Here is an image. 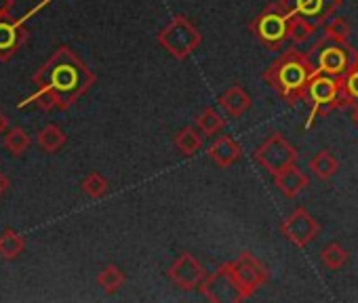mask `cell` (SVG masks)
<instances>
[{
    "label": "cell",
    "instance_id": "cell-1",
    "mask_svg": "<svg viewBox=\"0 0 358 303\" xmlns=\"http://www.w3.org/2000/svg\"><path fill=\"white\" fill-rule=\"evenodd\" d=\"M32 80L55 95L59 110H70L95 84V74L70 47H59Z\"/></svg>",
    "mask_w": 358,
    "mask_h": 303
},
{
    "label": "cell",
    "instance_id": "cell-2",
    "mask_svg": "<svg viewBox=\"0 0 358 303\" xmlns=\"http://www.w3.org/2000/svg\"><path fill=\"white\" fill-rule=\"evenodd\" d=\"M316 76V66L308 53L297 49L285 51L278 59H274L262 74L264 82L272 87L278 97L295 108L299 101H306L308 84Z\"/></svg>",
    "mask_w": 358,
    "mask_h": 303
},
{
    "label": "cell",
    "instance_id": "cell-3",
    "mask_svg": "<svg viewBox=\"0 0 358 303\" xmlns=\"http://www.w3.org/2000/svg\"><path fill=\"white\" fill-rule=\"evenodd\" d=\"M308 55L316 66V74H329L335 78L343 76L354 64V59L358 57V53L352 49L348 38H339L327 30H322L320 40L310 49Z\"/></svg>",
    "mask_w": 358,
    "mask_h": 303
},
{
    "label": "cell",
    "instance_id": "cell-4",
    "mask_svg": "<svg viewBox=\"0 0 358 303\" xmlns=\"http://www.w3.org/2000/svg\"><path fill=\"white\" fill-rule=\"evenodd\" d=\"M158 45L177 61H186L203 43L201 30L186 17V15H173L171 22L158 32Z\"/></svg>",
    "mask_w": 358,
    "mask_h": 303
},
{
    "label": "cell",
    "instance_id": "cell-5",
    "mask_svg": "<svg viewBox=\"0 0 358 303\" xmlns=\"http://www.w3.org/2000/svg\"><path fill=\"white\" fill-rule=\"evenodd\" d=\"M289 13L278 3H270L251 24V34L270 51H280L282 45L289 40Z\"/></svg>",
    "mask_w": 358,
    "mask_h": 303
},
{
    "label": "cell",
    "instance_id": "cell-6",
    "mask_svg": "<svg viewBox=\"0 0 358 303\" xmlns=\"http://www.w3.org/2000/svg\"><path fill=\"white\" fill-rule=\"evenodd\" d=\"M297 158H299V154H297L295 145H291L285 139V135H280V133H272L253 154V161L262 169H266L272 177L278 175L280 171H285L287 167L295 165Z\"/></svg>",
    "mask_w": 358,
    "mask_h": 303
},
{
    "label": "cell",
    "instance_id": "cell-7",
    "mask_svg": "<svg viewBox=\"0 0 358 303\" xmlns=\"http://www.w3.org/2000/svg\"><path fill=\"white\" fill-rule=\"evenodd\" d=\"M337 97H339V78L329 74H316L310 80L306 93V101H310V116L306 128H312L316 118L337 110Z\"/></svg>",
    "mask_w": 358,
    "mask_h": 303
},
{
    "label": "cell",
    "instance_id": "cell-8",
    "mask_svg": "<svg viewBox=\"0 0 358 303\" xmlns=\"http://www.w3.org/2000/svg\"><path fill=\"white\" fill-rule=\"evenodd\" d=\"M228 267H230L234 280L238 282L241 293H243L245 299L253 297V295H255L264 284H268V280H270L268 267H266L255 255H251L249 251H245V253H241L236 259L228 261Z\"/></svg>",
    "mask_w": 358,
    "mask_h": 303
},
{
    "label": "cell",
    "instance_id": "cell-9",
    "mask_svg": "<svg viewBox=\"0 0 358 303\" xmlns=\"http://www.w3.org/2000/svg\"><path fill=\"white\" fill-rule=\"evenodd\" d=\"M289 17H303L316 28H324L341 9L343 0H276Z\"/></svg>",
    "mask_w": 358,
    "mask_h": 303
},
{
    "label": "cell",
    "instance_id": "cell-10",
    "mask_svg": "<svg viewBox=\"0 0 358 303\" xmlns=\"http://www.w3.org/2000/svg\"><path fill=\"white\" fill-rule=\"evenodd\" d=\"M199 290L203 293L205 299L213 303H238L245 301L238 282L234 280L228 263L220 265L213 274H207V278L201 282Z\"/></svg>",
    "mask_w": 358,
    "mask_h": 303
},
{
    "label": "cell",
    "instance_id": "cell-11",
    "mask_svg": "<svg viewBox=\"0 0 358 303\" xmlns=\"http://www.w3.org/2000/svg\"><path fill=\"white\" fill-rule=\"evenodd\" d=\"M280 234L297 249H306L320 234V223L314 219L310 211L297 207L287 219L280 221Z\"/></svg>",
    "mask_w": 358,
    "mask_h": 303
},
{
    "label": "cell",
    "instance_id": "cell-12",
    "mask_svg": "<svg viewBox=\"0 0 358 303\" xmlns=\"http://www.w3.org/2000/svg\"><path fill=\"white\" fill-rule=\"evenodd\" d=\"M166 278L182 290H194L201 286V282L207 278L205 267L201 265V261L192 255V253H182L173 265L166 269Z\"/></svg>",
    "mask_w": 358,
    "mask_h": 303
},
{
    "label": "cell",
    "instance_id": "cell-13",
    "mask_svg": "<svg viewBox=\"0 0 358 303\" xmlns=\"http://www.w3.org/2000/svg\"><path fill=\"white\" fill-rule=\"evenodd\" d=\"M28 40L26 20H11L9 15L0 17V61L11 59L22 45Z\"/></svg>",
    "mask_w": 358,
    "mask_h": 303
},
{
    "label": "cell",
    "instance_id": "cell-14",
    "mask_svg": "<svg viewBox=\"0 0 358 303\" xmlns=\"http://www.w3.org/2000/svg\"><path fill=\"white\" fill-rule=\"evenodd\" d=\"M243 156V147L228 135L217 137L211 147H209V158L220 167V169H228L232 165H236Z\"/></svg>",
    "mask_w": 358,
    "mask_h": 303
},
{
    "label": "cell",
    "instance_id": "cell-15",
    "mask_svg": "<svg viewBox=\"0 0 358 303\" xmlns=\"http://www.w3.org/2000/svg\"><path fill=\"white\" fill-rule=\"evenodd\" d=\"M274 186L280 190L282 196L297 198L310 186V177L306 173H301L295 165H291L285 171H280L278 175H274Z\"/></svg>",
    "mask_w": 358,
    "mask_h": 303
},
{
    "label": "cell",
    "instance_id": "cell-16",
    "mask_svg": "<svg viewBox=\"0 0 358 303\" xmlns=\"http://www.w3.org/2000/svg\"><path fill=\"white\" fill-rule=\"evenodd\" d=\"M217 103L228 112V116L241 118L247 110H251L253 99H251V95H249L241 84H234V87H230L228 91H224V93L220 95Z\"/></svg>",
    "mask_w": 358,
    "mask_h": 303
},
{
    "label": "cell",
    "instance_id": "cell-17",
    "mask_svg": "<svg viewBox=\"0 0 358 303\" xmlns=\"http://www.w3.org/2000/svg\"><path fill=\"white\" fill-rule=\"evenodd\" d=\"M358 105V57L350 66V70L339 76V97H337V110L343 108H356Z\"/></svg>",
    "mask_w": 358,
    "mask_h": 303
},
{
    "label": "cell",
    "instance_id": "cell-18",
    "mask_svg": "<svg viewBox=\"0 0 358 303\" xmlns=\"http://www.w3.org/2000/svg\"><path fill=\"white\" fill-rule=\"evenodd\" d=\"M310 171L314 173L316 179L320 182H329L335 177V173L339 171V163L337 158L331 154L329 147H322L318 154H314V158L310 161Z\"/></svg>",
    "mask_w": 358,
    "mask_h": 303
},
{
    "label": "cell",
    "instance_id": "cell-19",
    "mask_svg": "<svg viewBox=\"0 0 358 303\" xmlns=\"http://www.w3.org/2000/svg\"><path fill=\"white\" fill-rule=\"evenodd\" d=\"M173 145L182 152L184 156H194L196 152L203 147V135L192 126H184L173 137Z\"/></svg>",
    "mask_w": 358,
    "mask_h": 303
},
{
    "label": "cell",
    "instance_id": "cell-20",
    "mask_svg": "<svg viewBox=\"0 0 358 303\" xmlns=\"http://www.w3.org/2000/svg\"><path fill=\"white\" fill-rule=\"evenodd\" d=\"M24 246H26L24 236L17 234L15 230H5L3 234H0V257L15 259L24 251Z\"/></svg>",
    "mask_w": 358,
    "mask_h": 303
},
{
    "label": "cell",
    "instance_id": "cell-21",
    "mask_svg": "<svg viewBox=\"0 0 358 303\" xmlns=\"http://www.w3.org/2000/svg\"><path fill=\"white\" fill-rule=\"evenodd\" d=\"M124 274H122V269L118 267V265H106L101 272H99V276H97V284L103 288V293H108V295H112V293H116L122 284H124Z\"/></svg>",
    "mask_w": 358,
    "mask_h": 303
},
{
    "label": "cell",
    "instance_id": "cell-22",
    "mask_svg": "<svg viewBox=\"0 0 358 303\" xmlns=\"http://www.w3.org/2000/svg\"><path fill=\"white\" fill-rule=\"evenodd\" d=\"M196 126L203 135H217L224 126H226V120L213 110V108H205L199 116H196Z\"/></svg>",
    "mask_w": 358,
    "mask_h": 303
},
{
    "label": "cell",
    "instance_id": "cell-23",
    "mask_svg": "<svg viewBox=\"0 0 358 303\" xmlns=\"http://www.w3.org/2000/svg\"><path fill=\"white\" fill-rule=\"evenodd\" d=\"M345 261H348V251L339 242H331L320 253V263L331 272H337L339 267H343Z\"/></svg>",
    "mask_w": 358,
    "mask_h": 303
},
{
    "label": "cell",
    "instance_id": "cell-24",
    "mask_svg": "<svg viewBox=\"0 0 358 303\" xmlns=\"http://www.w3.org/2000/svg\"><path fill=\"white\" fill-rule=\"evenodd\" d=\"M64 143H66V135H64V131H62L59 126H55V124H49V126H45V128L38 133V145H41L45 152H49V154L57 152Z\"/></svg>",
    "mask_w": 358,
    "mask_h": 303
},
{
    "label": "cell",
    "instance_id": "cell-25",
    "mask_svg": "<svg viewBox=\"0 0 358 303\" xmlns=\"http://www.w3.org/2000/svg\"><path fill=\"white\" fill-rule=\"evenodd\" d=\"M316 30L318 28L312 22H308L303 17H291V22H289V40H293L295 45H303L306 40H310L314 36Z\"/></svg>",
    "mask_w": 358,
    "mask_h": 303
},
{
    "label": "cell",
    "instance_id": "cell-26",
    "mask_svg": "<svg viewBox=\"0 0 358 303\" xmlns=\"http://www.w3.org/2000/svg\"><path fill=\"white\" fill-rule=\"evenodd\" d=\"M5 147L11 152L13 156H22L24 152L30 147V135L22 128V126H15L7 133L5 137Z\"/></svg>",
    "mask_w": 358,
    "mask_h": 303
},
{
    "label": "cell",
    "instance_id": "cell-27",
    "mask_svg": "<svg viewBox=\"0 0 358 303\" xmlns=\"http://www.w3.org/2000/svg\"><path fill=\"white\" fill-rule=\"evenodd\" d=\"M80 190H83L89 198L97 200V198H103V196L108 194L110 186H108V182H106L99 173H95V171H93V173H89V175L83 179Z\"/></svg>",
    "mask_w": 358,
    "mask_h": 303
},
{
    "label": "cell",
    "instance_id": "cell-28",
    "mask_svg": "<svg viewBox=\"0 0 358 303\" xmlns=\"http://www.w3.org/2000/svg\"><path fill=\"white\" fill-rule=\"evenodd\" d=\"M9 11H11V0H0V17L9 15Z\"/></svg>",
    "mask_w": 358,
    "mask_h": 303
},
{
    "label": "cell",
    "instance_id": "cell-29",
    "mask_svg": "<svg viewBox=\"0 0 358 303\" xmlns=\"http://www.w3.org/2000/svg\"><path fill=\"white\" fill-rule=\"evenodd\" d=\"M9 188V179L3 175V173H0V196H3L5 194V190Z\"/></svg>",
    "mask_w": 358,
    "mask_h": 303
},
{
    "label": "cell",
    "instance_id": "cell-30",
    "mask_svg": "<svg viewBox=\"0 0 358 303\" xmlns=\"http://www.w3.org/2000/svg\"><path fill=\"white\" fill-rule=\"evenodd\" d=\"M7 131V116L0 112V135H3Z\"/></svg>",
    "mask_w": 358,
    "mask_h": 303
},
{
    "label": "cell",
    "instance_id": "cell-31",
    "mask_svg": "<svg viewBox=\"0 0 358 303\" xmlns=\"http://www.w3.org/2000/svg\"><path fill=\"white\" fill-rule=\"evenodd\" d=\"M352 120H354V124L358 126V105H356V108L352 110Z\"/></svg>",
    "mask_w": 358,
    "mask_h": 303
}]
</instances>
